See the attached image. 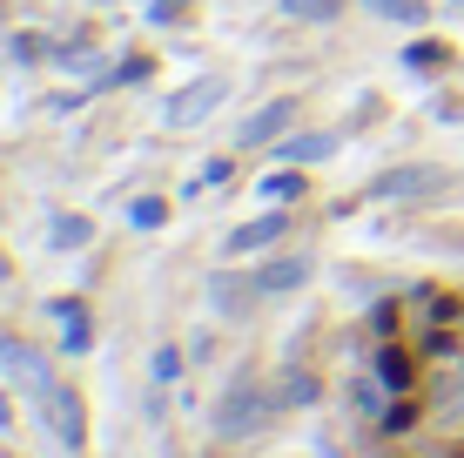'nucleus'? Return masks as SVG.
I'll list each match as a JSON object with an SVG mask.
<instances>
[{
    "label": "nucleus",
    "instance_id": "nucleus-1",
    "mask_svg": "<svg viewBox=\"0 0 464 458\" xmlns=\"http://www.w3.org/2000/svg\"><path fill=\"white\" fill-rule=\"evenodd\" d=\"M229 102V82L222 74H202L196 88H182V94H169V108H162V122L169 129H196V122H209L216 108Z\"/></svg>",
    "mask_w": 464,
    "mask_h": 458
},
{
    "label": "nucleus",
    "instance_id": "nucleus-2",
    "mask_svg": "<svg viewBox=\"0 0 464 458\" xmlns=\"http://www.w3.org/2000/svg\"><path fill=\"white\" fill-rule=\"evenodd\" d=\"M269 412H276V404H269V398H263L256 385H236L229 398H222V412H216V432H222V438L263 432V424H269Z\"/></svg>",
    "mask_w": 464,
    "mask_h": 458
},
{
    "label": "nucleus",
    "instance_id": "nucleus-3",
    "mask_svg": "<svg viewBox=\"0 0 464 458\" xmlns=\"http://www.w3.org/2000/svg\"><path fill=\"white\" fill-rule=\"evenodd\" d=\"M34 404H41V412H47V418H54V432H61V445H74V452H82V445H88V418H82V404H74V391H68V385H47V391H41V398H34Z\"/></svg>",
    "mask_w": 464,
    "mask_h": 458
},
{
    "label": "nucleus",
    "instance_id": "nucleus-4",
    "mask_svg": "<svg viewBox=\"0 0 464 458\" xmlns=\"http://www.w3.org/2000/svg\"><path fill=\"white\" fill-rule=\"evenodd\" d=\"M290 122H296V94L263 102V108L243 122V149H269V141H283V129H290Z\"/></svg>",
    "mask_w": 464,
    "mask_h": 458
},
{
    "label": "nucleus",
    "instance_id": "nucleus-5",
    "mask_svg": "<svg viewBox=\"0 0 464 458\" xmlns=\"http://www.w3.org/2000/svg\"><path fill=\"white\" fill-rule=\"evenodd\" d=\"M283 229H290L283 216H256V223H236L229 236H222V257H256V249H269Z\"/></svg>",
    "mask_w": 464,
    "mask_h": 458
},
{
    "label": "nucleus",
    "instance_id": "nucleus-6",
    "mask_svg": "<svg viewBox=\"0 0 464 458\" xmlns=\"http://www.w3.org/2000/svg\"><path fill=\"white\" fill-rule=\"evenodd\" d=\"M337 149H343V135H330V129L276 141V155H283V162H296V169H310V162H330V155H337Z\"/></svg>",
    "mask_w": 464,
    "mask_h": 458
},
{
    "label": "nucleus",
    "instance_id": "nucleus-7",
    "mask_svg": "<svg viewBox=\"0 0 464 458\" xmlns=\"http://www.w3.org/2000/svg\"><path fill=\"white\" fill-rule=\"evenodd\" d=\"M303 283H310V257H276V263H263L256 290H263V297H283V290H303Z\"/></svg>",
    "mask_w": 464,
    "mask_h": 458
},
{
    "label": "nucleus",
    "instance_id": "nucleus-8",
    "mask_svg": "<svg viewBox=\"0 0 464 458\" xmlns=\"http://www.w3.org/2000/svg\"><path fill=\"white\" fill-rule=\"evenodd\" d=\"M430 189H438V169H397L377 182V196H430Z\"/></svg>",
    "mask_w": 464,
    "mask_h": 458
},
{
    "label": "nucleus",
    "instance_id": "nucleus-9",
    "mask_svg": "<svg viewBox=\"0 0 464 458\" xmlns=\"http://www.w3.org/2000/svg\"><path fill=\"white\" fill-rule=\"evenodd\" d=\"M88 344H94V324H88V310H82V304H61V351H74V357H82Z\"/></svg>",
    "mask_w": 464,
    "mask_h": 458
},
{
    "label": "nucleus",
    "instance_id": "nucleus-10",
    "mask_svg": "<svg viewBox=\"0 0 464 458\" xmlns=\"http://www.w3.org/2000/svg\"><path fill=\"white\" fill-rule=\"evenodd\" d=\"M377 385L383 391H411V357L397 351V344H383V351H377Z\"/></svg>",
    "mask_w": 464,
    "mask_h": 458
},
{
    "label": "nucleus",
    "instance_id": "nucleus-11",
    "mask_svg": "<svg viewBox=\"0 0 464 458\" xmlns=\"http://www.w3.org/2000/svg\"><path fill=\"white\" fill-rule=\"evenodd\" d=\"M283 14L310 21V27H330V21H343V0H283Z\"/></svg>",
    "mask_w": 464,
    "mask_h": 458
},
{
    "label": "nucleus",
    "instance_id": "nucleus-12",
    "mask_svg": "<svg viewBox=\"0 0 464 458\" xmlns=\"http://www.w3.org/2000/svg\"><path fill=\"white\" fill-rule=\"evenodd\" d=\"M303 189H310V182H303L296 162H283L276 176H263V196H269V202H303Z\"/></svg>",
    "mask_w": 464,
    "mask_h": 458
},
{
    "label": "nucleus",
    "instance_id": "nucleus-13",
    "mask_svg": "<svg viewBox=\"0 0 464 458\" xmlns=\"http://www.w3.org/2000/svg\"><path fill=\"white\" fill-rule=\"evenodd\" d=\"M404 68H418V74L451 68V47H444V41H411V47H404Z\"/></svg>",
    "mask_w": 464,
    "mask_h": 458
},
{
    "label": "nucleus",
    "instance_id": "nucleus-14",
    "mask_svg": "<svg viewBox=\"0 0 464 458\" xmlns=\"http://www.w3.org/2000/svg\"><path fill=\"white\" fill-rule=\"evenodd\" d=\"M162 223H169L162 196H135V202H128V229H162Z\"/></svg>",
    "mask_w": 464,
    "mask_h": 458
},
{
    "label": "nucleus",
    "instance_id": "nucleus-15",
    "mask_svg": "<svg viewBox=\"0 0 464 458\" xmlns=\"http://www.w3.org/2000/svg\"><path fill=\"white\" fill-rule=\"evenodd\" d=\"M47 229H54V249H82L88 236H94V223H88V216H54Z\"/></svg>",
    "mask_w": 464,
    "mask_h": 458
},
{
    "label": "nucleus",
    "instance_id": "nucleus-16",
    "mask_svg": "<svg viewBox=\"0 0 464 458\" xmlns=\"http://www.w3.org/2000/svg\"><path fill=\"white\" fill-rule=\"evenodd\" d=\"M371 14H383V21H397V27H411V21H424V0H371Z\"/></svg>",
    "mask_w": 464,
    "mask_h": 458
},
{
    "label": "nucleus",
    "instance_id": "nucleus-17",
    "mask_svg": "<svg viewBox=\"0 0 464 458\" xmlns=\"http://www.w3.org/2000/svg\"><path fill=\"white\" fill-rule=\"evenodd\" d=\"M316 398V377L310 371H290V385H283V404H310Z\"/></svg>",
    "mask_w": 464,
    "mask_h": 458
},
{
    "label": "nucleus",
    "instance_id": "nucleus-18",
    "mask_svg": "<svg viewBox=\"0 0 464 458\" xmlns=\"http://www.w3.org/2000/svg\"><path fill=\"white\" fill-rule=\"evenodd\" d=\"M182 7L188 0H149V21L155 27H182Z\"/></svg>",
    "mask_w": 464,
    "mask_h": 458
},
{
    "label": "nucleus",
    "instance_id": "nucleus-19",
    "mask_svg": "<svg viewBox=\"0 0 464 458\" xmlns=\"http://www.w3.org/2000/svg\"><path fill=\"white\" fill-rule=\"evenodd\" d=\"M411 418H418V404H391V412H383V432H404Z\"/></svg>",
    "mask_w": 464,
    "mask_h": 458
},
{
    "label": "nucleus",
    "instance_id": "nucleus-20",
    "mask_svg": "<svg viewBox=\"0 0 464 458\" xmlns=\"http://www.w3.org/2000/svg\"><path fill=\"white\" fill-rule=\"evenodd\" d=\"M222 176H229V162H222V155H216V162H202V182H188V189H216Z\"/></svg>",
    "mask_w": 464,
    "mask_h": 458
},
{
    "label": "nucleus",
    "instance_id": "nucleus-21",
    "mask_svg": "<svg viewBox=\"0 0 464 458\" xmlns=\"http://www.w3.org/2000/svg\"><path fill=\"white\" fill-rule=\"evenodd\" d=\"M14 61H41V41L34 34H14Z\"/></svg>",
    "mask_w": 464,
    "mask_h": 458
},
{
    "label": "nucleus",
    "instance_id": "nucleus-22",
    "mask_svg": "<svg viewBox=\"0 0 464 458\" xmlns=\"http://www.w3.org/2000/svg\"><path fill=\"white\" fill-rule=\"evenodd\" d=\"M14 277V263H7V249H0V283H7Z\"/></svg>",
    "mask_w": 464,
    "mask_h": 458
},
{
    "label": "nucleus",
    "instance_id": "nucleus-23",
    "mask_svg": "<svg viewBox=\"0 0 464 458\" xmlns=\"http://www.w3.org/2000/svg\"><path fill=\"white\" fill-rule=\"evenodd\" d=\"M0 14H7V0H0Z\"/></svg>",
    "mask_w": 464,
    "mask_h": 458
}]
</instances>
